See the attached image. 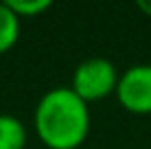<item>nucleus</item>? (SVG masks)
<instances>
[{"instance_id":"nucleus-1","label":"nucleus","mask_w":151,"mask_h":149,"mask_svg":"<svg viewBox=\"0 0 151 149\" xmlns=\"http://www.w3.org/2000/svg\"><path fill=\"white\" fill-rule=\"evenodd\" d=\"M33 127L48 149H79L90 134V107L68 86H57L37 101Z\"/></svg>"},{"instance_id":"nucleus-2","label":"nucleus","mask_w":151,"mask_h":149,"mask_svg":"<svg viewBox=\"0 0 151 149\" xmlns=\"http://www.w3.org/2000/svg\"><path fill=\"white\" fill-rule=\"evenodd\" d=\"M118 79H121V75L110 59L90 57L75 68L70 88L79 99H83L86 103H92V101H101L114 94Z\"/></svg>"},{"instance_id":"nucleus-3","label":"nucleus","mask_w":151,"mask_h":149,"mask_svg":"<svg viewBox=\"0 0 151 149\" xmlns=\"http://www.w3.org/2000/svg\"><path fill=\"white\" fill-rule=\"evenodd\" d=\"M114 94L132 114H151V64L129 66L121 75Z\"/></svg>"},{"instance_id":"nucleus-4","label":"nucleus","mask_w":151,"mask_h":149,"mask_svg":"<svg viewBox=\"0 0 151 149\" xmlns=\"http://www.w3.org/2000/svg\"><path fill=\"white\" fill-rule=\"evenodd\" d=\"M27 125L13 114H0V149L27 147Z\"/></svg>"},{"instance_id":"nucleus-5","label":"nucleus","mask_w":151,"mask_h":149,"mask_svg":"<svg viewBox=\"0 0 151 149\" xmlns=\"http://www.w3.org/2000/svg\"><path fill=\"white\" fill-rule=\"evenodd\" d=\"M20 37V18L7 2H0V55L9 53Z\"/></svg>"},{"instance_id":"nucleus-6","label":"nucleus","mask_w":151,"mask_h":149,"mask_svg":"<svg viewBox=\"0 0 151 149\" xmlns=\"http://www.w3.org/2000/svg\"><path fill=\"white\" fill-rule=\"evenodd\" d=\"M7 4L11 7V11L20 20L22 18H37V15H42L44 11H48L53 7L50 0H7Z\"/></svg>"},{"instance_id":"nucleus-7","label":"nucleus","mask_w":151,"mask_h":149,"mask_svg":"<svg viewBox=\"0 0 151 149\" xmlns=\"http://www.w3.org/2000/svg\"><path fill=\"white\" fill-rule=\"evenodd\" d=\"M136 7H138V11H142L147 18H151V0H138Z\"/></svg>"}]
</instances>
